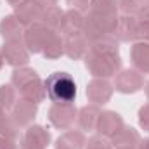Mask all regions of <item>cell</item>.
Listing matches in <instances>:
<instances>
[{"instance_id": "cell-1", "label": "cell", "mask_w": 149, "mask_h": 149, "mask_svg": "<svg viewBox=\"0 0 149 149\" xmlns=\"http://www.w3.org/2000/svg\"><path fill=\"white\" fill-rule=\"evenodd\" d=\"M45 88L52 102L68 106L76 97V83L68 73H52L45 80Z\"/></svg>"}]
</instances>
